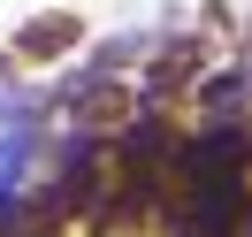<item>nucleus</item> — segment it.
Here are the masks:
<instances>
[{
	"label": "nucleus",
	"mask_w": 252,
	"mask_h": 237,
	"mask_svg": "<svg viewBox=\"0 0 252 237\" xmlns=\"http://www.w3.org/2000/svg\"><path fill=\"white\" fill-rule=\"evenodd\" d=\"M69 38H77V23L54 16V23H38V31H23V54H54V46H69Z\"/></svg>",
	"instance_id": "obj_1"
}]
</instances>
